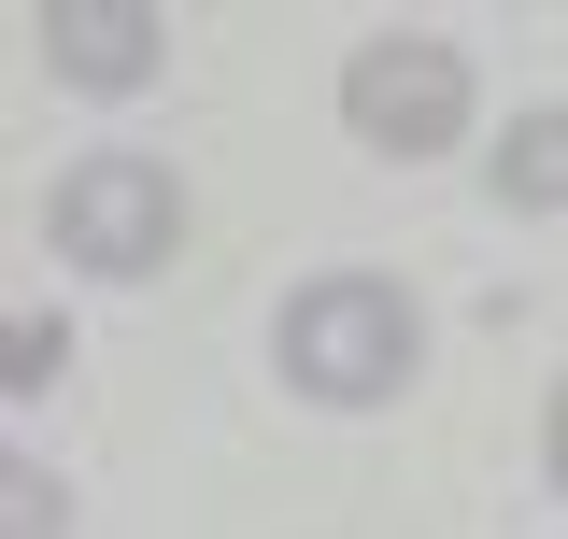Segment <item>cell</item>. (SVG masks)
<instances>
[{"instance_id":"obj_1","label":"cell","mask_w":568,"mask_h":539,"mask_svg":"<svg viewBox=\"0 0 568 539\" xmlns=\"http://www.w3.org/2000/svg\"><path fill=\"white\" fill-rule=\"evenodd\" d=\"M271 355H284V384H298V398L384 411L398 384H413V355H426V313L384 284V270H327V284H298V298H284Z\"/></svg>"},{"instance_id":"obj_2","label":"cell","mask_w":568,"mask_h":539,"mask_svg":"<svg viewBox=\"0 0 568 539\" xmlns=\"http://www.w3.org/2000/svg\"><path fill=\"white\" fill-rule=\"evenodd\" d=\"M43 242H58L71 270H100V284L171 270V242H185V185H171V156H129V142L71 156L58 185H43Z\"/></svg>"},{"instance_id":"obj_3","label":"cell","mask_w":568,"mask_h":539,"mask_svg":"<svg viewBox=\"0 0 568 539\" xmlns=\"http://www.w3.org/2000/svg\"><path fill=\"white\" fill-rule=\"evenodd\" d=\"M342 129L369 156H455L469 142V58L440 29H369L342 58Z\"/></svg>"},{"instance_id":"obj_4","label":"cell","mask_w":568,"mask_h":539,"mask_svg":"<svg viewBox=\"0 0 568 539\" xmlns=\"http://www.w3.org/2000/svg\"><path fill=\"white\" fill-rule=\"evenodd\" d=\"M29 43H43V71H58V85L129 100V85H156L171 14H156V0H43V14H29Z\"/></svg>"},{"instance_id":"obj_5","label":"cell","mask_w":568,"mask_h":539,"mask_svg":"<svg viewBox=\"0 0 568 539\" xmlns=\"http://www.w3.org/2000/svg\"><path fill=\"white\" fill-rule=\"evenodd\" d=\"M497 200H511V213H568V100L511 114V142H497Z\"/></svg>"},{"instance_id":"obj_6","label":"cell","mask_w":568,"mask_h":539,"mask_svg":"<svg viewBox=\"0 0 568 539\" xmlns=\"http://www.w3.org/2000/svg\"><path fill=\"white\" fill-rule=\"evenodd\" d=\"M0 511H14V539H58V526H71V497H58V469H29V455L0 469Z\"/></svg>"},{"instance_id":"obj_7","label":"cell","mask_w":568,"mask_h":539,"mask_svg":"<svg viewBox=\"0 0 568 539\" xmlns=\"http://www.w3.org/2000/svg\"><path fill=\"white\" fill-rule=\"evenodd\" d=\"M58 355H71V340L43 327V313H29V327H14V398H29V384H58Z\"/></svg>"},{"instance_id":"obj_8","label":"cell","mask_w":568,"mask_h":539,"mask_svg":"<svg viewBox=\"0 0 568 539\" xmlns=\"http://www.w3.org/2000/svg\"><path fill=\"white\" fill-rule=\"evenodd\" d=\"M540 455H555V497H568V384H555V426H540Z\"/></svg>"}]
</instances>
